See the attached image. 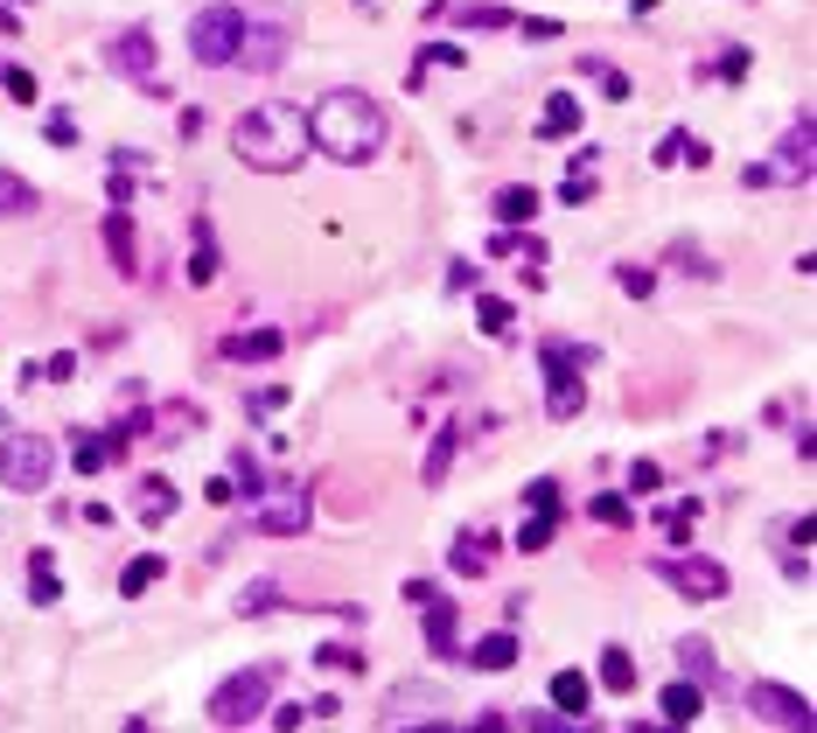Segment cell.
<instances>
[{
    "mask_svg": "<svg viewBox=\"0 0 817 733\" xmlns=\"http://www.w3.org/2000/svg\"><path fill=\"white\" fill-rule=\"evenodd\" d=\"M385 105L371 91H357V85H335L314 98V113H308V147H322L329 162L342 168H363V162H378L385 154Z\"/></svg>",
    "mask_w": 817,
    "mask_h": 733,
    "instance_id": "obj_1",
    "label": "cell"
},
{
    "mask_svg": "<svg viewBox=\"0 0 817 733\" xmlns=\"http://www.w3.org/2000/svg\"><path fill=\"white\" fill-rule=\"evenodd\" d=\"M231 154L252 168V175H294L308 162V113H294V105H252V113H239V126H231Z\"/></svg>",
    "mask_w": 817,
    "mask_h": 733,
    "instance_id": "obj_2",
    "label": "cell"
},
{
    "mask_svg": "<svg viewBox=\"0 0 817 733\" xmlns=\"http://www.w3.org/2000/svg\"><path fill=\"white\" fill-rule=\"evenodd\" d=\"M245 49V0H203L189 14V57L203 70H239Z\"/></svg>",
    "mask_w": 817,
    "mask_h": 733,
    "instance_id": "obj_3",
    "label": "cell"
},
{
    "mask_svg": "<svg viewBox=\"0 0 817 733\" xmlns=\"http://www.w3.org/2000/svg\"><path fill=\"white\" fill-rule=\"evenodd\" d=\"M49 482H57V448H49V433H0V489L42 496Z\"/></svg>",
    "mask_w": 817,
    "mask_h": 733,
    "instance_id": "obj_4",
    "label": "cell"
},
{
    "mask_svg": "<svg viewBox=\"0 0 817 733\" xmlns=\"http://www.w3.org/2000/svg\"><path fill=\"white\" fill-rule=\"evenodd\" d=\"M587 363H594L587 343H545V350H538L552 419H580V405H587V384H580V371H587Z\"/></svg>",
    "mask_w": 817,
    "mask_h": 733,
    "instance_id": "obj_5",
    "label": "cell"
},
{
    "mask_svg": "<svg viewBox=\"0 0 817 733\" xmlns=\"http://www.w3.org/2000/svg\"><path fill=\"white\" fill-rule=\"evenodd\" d=\"M280 692V664H245L239 677H224L217 692H210V720L217 726H245L266 713V698Z\"/></svg>",
    "mask_w": 817,
    "mask_h": 733,
    "instance_id": "obj_6",
    "label": "cell"
},
{
    "mask_svg": "<svg viewBox=\"0 0 817 733\" xmlns=\"http://www.w3.org/2000/svg\"><path fill=\"white\" fill-rule=\"evenodd\" d=\"M286 42H294V21L259 8V0H245V49H239V70L245 77H273L286 63Z\"/></svg>",
    "mask_w": 817,
    "mask_h": 733,
    "instance_id": "obj_7",
    "label": "cell"
},
{
    "mask_svg": "<svg viewBox=\"0 0 817 733\" xmlns=\"http://www.w3.org/2000/svg\"><path fill=\"white\" fill-rule=\"evenodd\" d=\"M761 168H769V182H782V189H804L817 175V119L797 113V126H789L782 147H776V162H761Z\"/></svg>",
    "mask_w": 817,
    "mask_h": 733,
    "instance_id": "obj_8",
    "label": "cell"
},
{
    "mask_svg": "<svg viewBox=\"0 0 817 733\" xmlns=\"http://www.w3.org/2000/svg\"><path fill=\"white\" fill-rule=\"evenodd\" d=\"M105 70L134 77V85H154L162 57H154V29H147V21H134V29H119V36H105Z\"/></svg>",
    "mask_w": 817,
    "mask_h": 733,
    "instance_id": "obj_9",
    "label": "cell"
},
{
    "mask_svg": "<svg viewBox=\"0 0 817 733\" xmlns=\"http://www.w3.org/2000/svg\"><path fill=\"white\" fill-rule=\"evenodd\" d=\"M656 580L684 600H720L727 594V566L720 559H656Z\"/></svg>",
    "mask_w": 817,
    "mask_h": 733,
    "instance_id": "obj_10",
    "label": "cell"
},
{
    "mask_svg": "<svg viewBox=\"0 0 817 733\" xmlns=\"http://www.w3.org/2000/svg\"><path fill=\"white\" fill-rule=\"evenodd\" d=\"M748 705H755V720H769V726H797V733H810V726H817L810 698H797L789 685H776V677H761V685H748Z\"/></svg>",
    "mask_w": 817,
    "mask_h": 733,
    "instance_id": "obj_11",
    "label": "cell"
},
{
    "mask_svg": "<svg viewBox=\"0 0 817 733\" xmlns=\"http://www.w3.org/2000/svg\"><path fill=\"white\" fill-rule=\"evenodd\" d=\"M126 440H134L126 427H113V433L77 427V433H70V468H77V476H105L113 461H126Z\"/></svg>",
    "mask_w": 817,
    "mask_h": 733,
    "instance_id": "obj_12",
    "label": "cell"
},
{
    "mask_svg": "<svg viewBox=\"0 0 817 733\" xmlns=\"http://www.w3.org/2000/svg\"><path fill=\"white\" fill-rule=\"evenodd\" d=\"M252 531H266V538H301V531H308V489L259 496V517H252Z\"/></svg>",
    "mask_w": 817,
    "mask_h": 733,
    "instance_id": "obj_13",
    "label": "cell"
},
{
    "mask_svg": "<svg viewBox=\"0 0 817 733\" xmlns=\"http://www.w3.org/2000/svg\"><path fill=\"white\" fill-rule=\"evenodd\" d=\"M385 726H419V720H447V692L440 685H399L385 698Z\"/></svg>",
    "mask_w": 817,
    "mask_h": 733,
    "instance_id": "obj_14",
    "label": "cell"
},
{
    "mask_svg": "<svg viewBox=\"0 0 817 733\" xmlns=\"http://www.w3.org/2000/svg\"><path fill=\"white\" fill-rule=\"evenodd\" d=\"M496 553H504V538H496L489 524H468V531L455 538V553H447V566L468 573V580H483V573H496Z\"/></svg>",
    "mask_w": 817,
    "mask_h": 733,
    "instance_id": "obj_15",
    "label": "cell"
},
{
    "mask_svg": "<svg viewBox=\"0 0 817 733\" xmlns=\"http://www.w3.org/2000/svg\"><path fill=\"white\" fill-rule=\"evenodd\" d=\"M280 350H286L280 329H239V335H224V343H217L224 363H273Z\"/></svg>",
    "mask_w": 817,
    "mask_h": 733,
    "instance_id": "obj_16",
    "label": "cell"
},
{
    "mask_svg": "<svg viewBox=\"0 0 817 733\" xmlns=\"http://www.w3.org/2000/svg\"><path fill=\"white\" fill-rule=\"evenodd\" d=\"M134 504H140V524H147V531H162V524H168V517L182 510V489H175L168 476H140Z\"/></svg>",
    "mask_w": 817,
    "mask_h": 733,
    "instance_id": "obj_17",
    "label": "cell"
},
{
    "mask_svg": "<svg viewBox=\"0 0 817 733\" xmlns=\"http://www.w3.org/2000/svg\"><path fill=\"white\" fill-rule=\"evenodd\" d=\"M427 21H461V29H510L517 8H504V0H468V8H427Z\"/></svg>",
    "mask_w": 817,
    "mask_h": 733,
    "instance_id": "obj_18",
    "label": "cell"
},
{
    "mask_svg": "<svg viewBox=\"0 0 817 733\" xmlns=\"http://www.w3.org/2000/svg\"><path fill=\"white\" fill-rule=\"evenodd\" d=\"M419 608H427V649H434V657H461V636H455V600H419Z\"/></svg>",
    "mask_w": 817,
    "mask_h": 733,
    "instance_id": "obj_19",
    "label": "cell"
},
{
    "mask_svg": "<svg viewBox=\"0 0 817 733\" xmlns=\"http://www.w3.org/2000/svg\"><path fill=\"white\" fill-rule=\"evenodd\" d=\"M580 134V98L573 91H552L545 113H538V140H573Z\"/></svg>",
    "mask_w": 817,
    "mask_h": 733,
    "instance_id": "obj_20",
    "label": "cell"
},
{
    "mask_svg": "<svg viewBox=\"0 0 817 733\" xmlns=\"http://www.w3.org/2000/svg\"><path fill=\"white\" fill-rule=\"evenodd\" d=\"M601 147H580L573 154V168H566V182H560V203H594V189H601Z\"/></svg>",
    "mask_w": 817,
    "mask_h": 733,
    "instance_id": "obj_21",
    "label": "cell"
},
{
    "mask_svg": "<svg viewBox=\"0 0 817 733\" xmlns=\"http://www.w3.org/2000/svg\"><path fill=\"white\" fill-rule=\"evenodd\" d=\"M105 252H113V266H119V273H134V266H140V258H134V217H126V203L105 209Z\"/></svg>",
    "mask_w": 817,
    "mask_h": 733,
    "instance_id": "obj_22",
    "label": "cell"
},
{
    "mask_svg": "<svg viewBox=\"0 0 817 733\" xmlns=\"http://www.w3.org/2000/svg\"><path fill=\"white\" fill-rule=\"evenodd\" d=\"M517 649H524V643L510 636V628H496V636H483L476 649H461V657L476 664V671H510V664H517Z\"/></svg>",
    "mask_w": 817,
    "mask_h": 733,
    "instance_id": "obj_23",
    "label": "cell"
},
{
    "mask_svg": "<svg viewBox=\"0 0 817 733\" xmlns=\"http://www.w3.org/2000/svg\"><path fill=\"white\" fill-rule=\"evenodd\" d=\"M489 258H524V266H545L552 245L532 238V231H496V238H489Z\"/></svg>",
    "mask_w": 817,
    "mask_h": 733,
    "instance_id": "obj_24",
    "label": "cell"
},
{
    "mask_svg": "<svg viewBox=\"0 0 817 733\" xmlns=\"http://www.w3.org/2000/svg\"><path fill=\"white\" fill-rule=\"evenodd\" d=\"M699 713H706V685H664V713H656L664 726H692Z\"/></svg>",
    "mask_w": 817,
    "mask_h": 733,
    "instance_id": "obj_25",
    "label": "cell"
},
{
    "mask_svg": "<svg viewBox=\"0 0 817 733\" xmlns=\"http://www.w3.org/2000/svg\"><path fill=\"white\" fill-rule=\"evenodd\" d=\"M678 664L692 671V685H720V657H713V643H706V636H684L678 643Z\"/></svg>",
    "mask_w": 817,
    "mask_h": 733,
    "instance_id": "obj_26",
    "label": "cell"
},
{
    "mask_svg": "<svg viewBox=\"0 0 817 733\" xmlns=\"http://www.w3.org/2000/svg\"><path fill=\"white\" fill-rule=\"evenodd\" d=\"M162 573H168V559H162V553H140V559H126V573H119V594H126V600H140L154 580H162Z\"/></svg>",
    "mask_w": 817,
    "mask_h": 733,
    "instance_id": "obj_27",
    "label": "cell"
},
{
    "mask_svg": "<svg viewBox=\"0 0 817 733\" xmlns=\"http://www.w3.org/2000/svg\"><path fill=\"white\" fill-rule=\"evenodd\" d=\"M434 70H461V49H455V42H427V49H419V57H412V77H406V85L419 91V85H427Z\"/></svg>",
    "mask_w": 817,
    "mask_h": 733,
    "instance_id": "obj_28",
    "label": "cell"
},
{
    "mask_svg": "<svg viewBox=\"0 0 817 733\" xmlns=\"http://www.w3.org/2000/svg\"><path fill=\"white\" fill-rule=\"evenodd\" d=\"M587 698H594V685H587L580 671H560V677H552V705H560L566 720H580V713H587Z\"/></svg>",
    "mask_w": 817,
    "mask_h": 733,
    "instance_id": "obj_29",
    "label": "cell"
},
{
    "mask_svg": "<svg viewBox=\"0 0 817 733\" xmlns=\"http://www.w3.org/2000/svg\"><path fill=\"white\" fill-rule=\"evenodd\" d=\"M42 196H36V182H21L14 168H0V217H29Z\"/></svg>",
    "mask_w": 817,
    "mask_h": 733,
    "instance_id": "obj_30",
    "label": "cell"
},
{
    "mask_svg": "<svg viewBox=\"0 0 817 733\" xmlns=\"http://www.w3.org/2000/svg\"><path fill=\"white\" fill-rule=\"evenodd\" d=\"M601 685H609V692H636V657H629L622 643L601 649Z\"/></svg>",
    "mask_w": 817,
    "mask_h": 733,
    "instance_id": "obj_31",
    "label": "cell"
},
{
    "mask_svg": "<svg viewBox=\"0 0 817 733\" xmlns=\"http://www.w3.org/2000/svg\"><path fill=\"white\" fill-rule=\"evenodd\" d=\"M57 594H64V580H57V559H49V553H29V600H36V608H49Z\"/></svg>",
    "mask_w": 817,
    "mask_h": 733,
    "instance_id": "obj_32",
    "label": "cell"
},
{
    "mask_svg": "<svg viewBox=\"0 0 817 733\" xmlns=\"http://www.w3.org/2000/svg\"><path fill=\"white\" fill-rule=\"evenodd\" d=\"M587 517L601 524V531H629V524H636V510H629V496H615V489H601L594 504H587Z\"/></svg>",
    "mask_w": 817,
    "mask_h": 733,
    "instance_id": "obj_33",
    "label": "cell"
},
{
    "mask_svg": "<svg viewBox=\"0 0 817 733\" xmlns=\"http://www.w3.org/2000/svg\"><path fill=\"white\" fill-rule=\"evenodd\" d=\"M496 217H504V224H524V217H538V189H524V182H510V189H496Z\"/></svg>",
    "mask_w": 817,
    "mask_h": 733,
    "instance_id": "obj_34",
    "label": "cell"
},
{
    "mask_svg": "<svg viewBox=\"0 0 817 733\" xmlns=\"http://www.w3.org/2000/svg\"><path fill=\"white\" fill-rule=\"evenodd\" d=\"M476 329H483V335H510V329H517V307L496 301V294H483V301H476Z\"/></svg>",
    "mask_w": 817,
    "mask_h": 733,
    "instance_id": "obj_35",
    "label": "cell"
},
{
    "mask_svg": "<svg viewBox=\"0 0 817 733\" xmlns=\"http://www.w3.org/2000/svg\"><path fill=\"white\" fill-rule=\"evenodd\" d=\"M656 524H664V545H684V538H692V524H699V504H692V496H684V504L656 510Z\"/></svg>",
    "mask_w": 817,
    "mask_h": 733,
    "instance_id": "obj_36",
    "label": "cell"
},
{
    "mask_svg": "<svg viewBox=\"0 0 817 733\" xmlns=\"http://www.w3.org/2000/svg\"><path fill=\"white\" fill-rule=\"evenodd\" d=\"M552 538H560V510H538V517L517 531V553H545Z\"/></svg>",
    "mask_w": 817,
    "mask_h": 733,
    "instance_id": "obj_37",
    "label": "cell"
},
{
    "mask_svg": "<svg viewBox=\"0 0 817 733\" xmlns=\"http://www.w3.org/2000/svg\"><path fill=\"white\" fill-rule=\"evenodd\" d=\"M189 280L210 286L217 280V238H210V224H196V258H189Z\"/></svg>",
    "mask_w": 817,
    "mask_h": 733,
    "instance_id": "obj_38",
    "label": "cell"
},
{
    "mask_svg": "<svg viewBox=\"0 0 817 733\" xmlns=\"http://www.w3.org/2000/svg\"><path fill=\"white\" fill-rule=\"evenodd\" d=\"M231 608H239V615H266V608H280V587H273V580H252L239 600H231Z\"/></svg>",
    "mask_w": 817,
    "mask_h": 733,
    "instance_id": "obj_39",
    "label": "cell"
},
{
    "mask_svg": "<svg viewBox=\"0 0 817 733\" xmlns=\"http://www.w3.org/2000/svg\"><path fill=\"white\" fill-rule=\"evenodd\" d=\"M580 70H587V77H594V85H601V91H609V98H615V105H622V98H629V77H622V70H615V63H601V57H587V63H580Z\"/></svg>",
    "mask_w": 817,
    "mask_h": 733,
    "instance_id": "obj_40",
    "label": "cell"
},
{
    "mask_svg": "<svg viewBox=\"0 0 817 733\" xmlns=\"http://www.w3.org/2000/svg\"><path fill=\"white\" fill-rule=\"evenodd\" d=\"M615 280H622L629 301H650V294H656V273H650V266H615Z\"/></svg>",
    "mask_w": 817,
    "mask_h": 733,
    "instance_id": "obj_41",
    "label": "cell"
},
{
    "mask_svg": "<svg viewBox=\"0 0 817 733\" xmlns=\"http://www.w3.org/2000/svg\"><path fill=\"white\" fill-rule=\"evenodd\" d=\"M0 85H8V98L36 105V70H21V63H0Z\"/></svg>",
    "mask_w": 817,
    "mask_h": 733,
    "instance_id": "obj_42",
    "label": "cell"
},
{
    "mask_svg": "<svg viewBox=\"0 0 817 733\" xmlns=\"http://www.w3.org/2000/svg\"><path fill=\"white\" fill-rule=\"evenodd\" d=\"M314 664H322V671H363V657L350 643H322V649H314Z\"/></svg>",
    "mask_w": 817,
    "mask_h": 733,
    "instance_id": "obj_43",
    "label": "cell"
},
{
    "mask_svg": "<svg viewBox=\"0 0 817 733\" xmlns=\"http://www.w3.org/2000/svg\"><path fill=\"white\" fill-rule=\"evenodd\" d=\"M447 468H455V433H440V440H434V455H427V482H434V489L447 482Z\"/></svg>",
    "mask_w": 817,
    "mask_h": 733,
    "instance_id": "obj_44",
    "label": "cell"
},
{
    "mask_svg": "<svg viewBox=\"0 0 817 733\" xmlns=\"http://www.w3.org/2000/svg\"><path fill=\"white\" fill-rule=\"evenodd\" d=\"M713 77H720V85H741V77H748V49H741V42H733V49H720Z\"/></svg>",
    "mask_w": 817,
    "mask_h": 733,
    "instance_id": "obj_45",
    "label": "cell"
},
{
    "mask_svg": "<svg viewBox=\"0 0 817 733\" xmlns=\"http://www.w3.org/2000/svg\"><path fill=\"white\" fill-rule=\"evenodd\" d=\"M524 504H532V510H560L566 496H560V482H545V476H538V482H524Z\"/></svg>",
    "mask_w": 817,
    "mask_h": 733,
    "instance_id": "obj_46",
    "label": "cell"
},
{
    "mask_svg": "<svg viewBox=\"0 0 817 733\" xmlns=\"http://www.w3.org/2000/svg\"><path fill=\"white\" fill-rule=\"evenodd\" d=\"M147 427H162V440H182V433L196 427V405H175L168 419H147Z\"/></svg>",
    "mask_w": 817,
    "mask_h": 733,
    "instance_id": "obj_47",
    "label": "cell"
},
{
    "mask_svg": "<svg viewBox=\"0 0 817 733\" xmlns=\"http://www.w3.org/2000/svg\"><path fill=\"white\" fill-rule=\"evenodd\" d=\"M629 489H636V496H656V489H664V468H656V461H636V468H629Z\"/></svg>",
    "mask_w": 817,
    "mask_h": 733,
    "instance_id": "obj_48",
    "label": "cell"
},
{
    "mask_svg": "<svg viewBox=\"0 0 817 733\" xmlns=\"http://www.w3.org/2000/svg\"><path fill=\"white\" fill-rule=\"evenodd\" d=\"M42 134L49 140H57V147H77V119L64 113V105H57V113H49V126H42Z\"/></svg>",
    "mask_w": 817,
    "mask_h": 733,
    "instance_id": "obj_49",
    "label": "cell"
},
{
    "mask_svg": "<svg viewBox=\"0 0 817 733\" xmlns=\"http://www.w3.org/2000/svg\"><path fill=\"white\" fill-rule=\"evenodd\" d=\"M280 405H286V391H280V384H273V391H252V399H245V412H252V419H273Z\"/></svg>",
    "mask_w": 817,
    "mask_h": 733,
    "instance_id": "obj_50",
    "label": "cell"
},
{
    "mask_svg": "<svg viewBox=\"0 0 817 733\" xmlns=\"http://www.w3.org/2000/svg\"><path fill=\"white\" fill-rule=\"evenodd\" d=\"M77 371V356H49V363H29V378H49V384H64Z\"/></svg>",
    "mask_w": 817,
    "mask_h": 733,
    "instance_id": "obj_51",
    "label": "cell"
},
{
    "mask_svg": "<svg viewBox=\"0 0 817 733\" xmlns=\"http://www.w3.org/2000/svg\"><path fill=\"white\" fill-rule=\"evenodd\" d=\"M684 154H692V140H684V134H664V140H656V168H671V162H684Z\"/></svg>",
    "mask_w": 817,
    "mask_h": 733,
    "instance_id": "obj_52",
    "label": "cell"
},
{
    "mask_svg": "<svg viewBox=\"0 0 817 733\" xmlns=\"http://www.w3.org/2000/svg\"><path fill=\"white\" fill-rule=\"evenodd\" d=\"M203 496H210V510H224L231 496H239V482H231V476H210V482H203Z\"/></svg>",
    "mask_w": 817,
    "mask_h": 733,
    "instance_id": "obj_53",
    "label": "cell"
},
{
    "mask_svg": "<svg viewBox=\"0 0 817 733\" xmlns=\"http://www.w3.org/2000/svg\"><path fill=\"white\" fill-rule=\"evenodd\" d=\"M517 29L532 36V42H552V36H560V14H552V21H545V14H532V21H517Z\"/></svg>",
    "mask_w": 817,
    "mask_h": 733,
    "instance_id": "obj_54",
    "label": "cell"
},
{
    "mask_svg": "<svg viewBox=\"0 0 817 733\" xmlns=\"http://www.w3.org/2000/svg\"><path fill=\"white\" fill-rule=\"evenodd\" d=\"M105 196L126 203V196H134V175H126V168H119V175H105Z\"/></svg>",
    "mask_w": 817,
    "mask_h": 733,
    "instance_id": "obj_55",
    "label": "cell"
}]
</instances>
